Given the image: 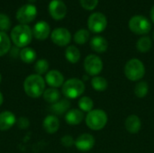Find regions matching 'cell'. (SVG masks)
<instances>
[{
	"instance_id": "9",
	"label": "cell",
	"mask_w": 154,
	"mask_h": 153,
	"mask_svg": "<svg viewBox=\"0 0 154 153\" xmlns=\"http://www.w3.org/2000/svg\"><path fill=\"white\" fill-rule=\"evenodd\" d=\"M84 69L88 76L96 77L103 69V61L95 54L88 55L84 60Z\"/></svg>"
},
{
	"instance_id": "29",
	"label": "cell",
	"mask_w": 154,
	"mask_h": 153,
	"mask_svg": "<svg viewBox=\"0 0 154 153\" xmlns=\"http://www.w3.org/2000/svg\"><path fill=\"white\" fill-rule=\"evenodd\" d=\"M49 67H50L49 62L45 59H41L35 62L34 70H35L36 74L42 76L43 74H46L49 71Z\"/></svg>"
},
{
	"instance_id": "17",
	"label": "cell",
	"mask_w": 154,
	"mask_h": 153,
	"mask_svg": "<svg viewBox=\"0 0 154 153\" xmlns=\"http://www.w3.org/2000/svg\"><path fill=\"white\" fill-rule=\"evenodd\" d=\"M84 119V114L80 109H70L65 115V121L69 125H79Z\"/></svg>"
},
{
	"instance_id": "34",
	"label": "cell",
	"mask_w": 154,
	"mask_h": 153,
	"mask_svg": "<svg viewBox=\"0 0 154 153\" xmlns=\"http://www.w3.org/2000/svg\"><path fill=\"white\" fill-rule=\"evenodd\" d=\"M16 124H17L18 128L24 130V129H26V128L29 127L30 122H29V120H28L26 117H20V118L16 121Z\"/></svg>"
},
{
	"instance_id": "14",
	"label": "cell",
	"mask_w": 154,
	"mask_h": 153,
	"mask_svg": "<svg viewBox=\"0 0 154 153\" xmlns=\"http://www.w3.org/2000/svg\"><path fill=\"white\" fill-rule=\"evenodd\" d=\"M45 82L51 87L54 88H58L62 87L64 84V76L59 70L52 69L46 73L45 75Z\"/></svg>"
},
{
	"instance_id": "21",
	"label": "cell",
	"mask_w": 154,
	"mask_h": 153,
	"mask_svg": "<svg viewBox=\"0 0 154 153\" xmlns=\"http://www.w3.org/2000/svg\"><path fill=\"white\" fill-rule=\"evenodd\" d=\"M42 97L47 103L53 105V104L57 103L59 100H60V93L58 90V88L49 87L44 90V92L42 94Z\"/></svg>"
},
{
	"instance_id": "24",
	"label": "cell",
	"mask_w": 154,
	"mask_h": 153,
	"mask_svg": "<svg viewBox=\"0 0 154 153\" xmlns=\"http://www.w3.org/2000/svg\"><path fill=\"white\" fill-rule=\"evenodd\" d=\"M11 49V39L5 32H0V57L5 55Z\"/></svg>"
},
{
	"instance_id": "15",
	"label": "cell",
	"mask_w": 154,
	"mask_h": 153,
	"mask_svg": "<svg viewBox=\"0 0 154 153\" xmlns=\"http://www.w3.org/2000/svg\"><path fill=\"white\" fill-rule=\"evenodd\" d=\"M16 124V118L14 113L4 111L0 113V131L5 132L11 129Z\"/></svg>"
},
{
	"instance_id": "35",
	"label": "cell",
	"mask_w": 154,
	"mask_h": 153,
	"mask_svg": "<svg viewBox=\"0 0 154 153\" xmlns=\"http://www.w3.org/2000/svg\"><path fill=\"white\" fill-rule=\"evenodd\" d=\"M151 19H152V21L154 23V5L152 7V9H151Z\"/></svg>"
},
{
	"instance_id": "10",
	"label": "cell",
	"mask_w": 154,
	"mask_h": 153,
	"mask_svg": "<svg viewBox=\"0 0 154 153\" xmlns=\"http://www.w3.org/2000/svg\"><path fill=\"white\" fill-rule=\"evenodd\" d=\"M51 39L52 42L58 46H67L71 41V34L66 28H56L51 33Z\"/></svg>"
},
{
	"instance_id": "23",
	"label": "cell",
	"mask_w": 154,
	"mask_h": 153,
	"mask_svg": "<svg viewBox=\"0 0 154 153\" xmlns=\"http://www.w3.org/2000/svg\"><path fill=\"white\" fill-rule=\"evenodd\" d=\"M65 57L69 62L75 64L80 60V51L76 46L70 45L65 50Z\"/></svg>"
},
{
	"instance_id": "27",
	"label": "cell",
	"mask_w": 154,
	"mask_h": 153,
	"mask_svg": "<svg viewBox=\"0 0 154 153\" xmlns=\"http://www.w3.org/2000/svg\"><path fill=\"white\" fill-rule=\"evenodd\" d=\"M91 86L92 87L97 90V91H105L107 87H108V83L106 81V79L103 77H94L91 80Z\"/></svg>"
},
{
	"instance_id": "36",
	"label": "cell",
	"mask_w": 154,
	"mask_h": 153,
	"mask_svg": "<svg viewBox=\"0 0 154 153\" xmlns=\"http://www.w3.org/2000/svg\"><path fill=\"white\" fill-rule=\"evenodd\" d=\"M3 103H4V96H3V94L0 91V106L3 105Z\"/></svg>"
},
{
	"instance_id": "33",
	"label": "cell",
	"mask_w": 154,
	"mask_h": 153,
	"mask_svg": "<svg viewBox=\"0 0 154 153\" xmlns=\"http://www.w3.org/2000/svg\"><path fill=\"white\" fill-rule=\"evenodd\" d=\"M60 142L66 148H69V147H71V146H73L75 144V141H74L73 137L70 136V135H64L61 138Z\"/></svg>"
},
{
	"instance_id": "18",
	"label": "cell",
	"mask_w": 154,
	"mask_h": 153,
	"mask_svg": "<svg viewBox=\"0 0 154 153\" xmlns=\"http://www.w3.org/2000/svg\"><path fill=\"white\" fill-rule=\"evenodd\" d=\"M125 126L128 133H133V134L137 133L141 130V127H142L141 119L135 115H131L125 119Z\"/></svg>"
},
{
	"instance_id": "19",
	"label": "cell",
	"mask_w": 154,
	"mask_h": 153,
	"mask_svg": "<svg viewBox=\"0 0 154 153\" xmlns=\"http://www.w3.org/2000/svg\"><path fill=\"white\" fill-rule=\"evenodd\" d=\"M70 108V102L69 99H60L57 103L51 105L50 107V110L51 113L54 114V115H62L66 114Z\"/></svg>"
},
{
	"instance_id": "5",
	"label": "cell",
	"mask_w": 154,
	"mask_h": 153,
	"mask_svg": "<svg viewBox=\"0 0 154 153\" xmlns=\"http://www.w3.org/2000/svg\"><path fill=\"white\" fill-rule=\"evenodd\" d=\"M145 74V67L138 59H132L125 66V75L131 81L141 80Z\"/></svg>"
},
{
	"instance_id": "28",
	"label": "cell",
	"mask_w": 154,
	"mask_h": 153,
	"mask_svg": "<svg viewBox=\"0 0 154 153\" xmlns=\"http://www.w3.org/2000/svg\"><path fill=\"white\" fill-rule=\"evenodd\" d=\"M79 107L82 112L89 113L93 110L94 107V102L93 100L88 96H82L79 100Z\"/></svg>"
},
{
	"instance_id": "25",
	"label": "cell",
	"mask_w": 154,
	"mask_h": 153,
	"mask_svg": "<svg viewBox=\"0 0 154 153\" xmlns=\"http://www.w3.org/2000/svg\"><path fill=\"white\" fill-rule=\"evenodd\" d=\"M152 46V41L149 36H143L141 37L136 43V48L138 51L142 53L148 52Z\"/></svg>"
},
{
	"instance_id": "6",
	"label": "cell",
	"mask_w": 154,
	"mask_h": 153,
	"mask_svg": "<svg viewBox=\"0 0 154 153\" xmlns=\"http://www.w3.org/2000/svg\"><path fill=\"white\" fill-rule=\"evenodd\" d=\"M129 29L135 34H147L152 29V23L149 19L143 15H134L130 18L128 23Z\"/></svg>"
},
{
	"instance_id": "2",
	"label": "cell",
	"mask_w": 154,
	"mask_h": 153,
	"mask_svg": "<svg viewBox=\"0 0 154 153\" xmlns=\"http://www.w3.org/2000/svg\"><path fill=\"white\" fill-rule=\"evenodd\" d=\"M32 30L27 24H18L11 31L10 39L17 48H25L32 39Z\"/></svg>"
},
{
	"instance_id": "38",
	"label": "cell",
	"mask_w": 154,
	"mask_h": 153,
	"mask_svg": "<svg viewBox=\"0 0 154 153\" xmlns=\"http://www.w3.org/2000/svg\"><path fill=\"white\" fill-rule=\"evenodd\" d=\"M1 81H2V76H1V73H0V83H1Z\"/></svg>"
},
{
	"instance_id": "20",
	"label": "cell",
	"mask_w": 154,
	"mask_h": 153,
	"mask_svg": "<svg viewBox=\"0 0 154 153\" xmlns=\"http://www.w3.org/2000/svg\"><path fill=\"white\" fill-rule=\"evenodd\" d=\"M90 47L94 51L97 53H103L106 51L108 48V42L102 36H95L90 41Z\"/></svg>"
},
{
	"instance_id": "26",
	"label": "cell",
	"mask_w": 154,
	"mask_h": 153,
	"mask_svg": "<svg viewBox=\"0 0 154 153\" xmlns=\"http://www.w3.org/2000/svg\"><path fill=\"white\" fill-rule=\"evenodd\" d=\"M89 37H90V33H89L88 30L80 29V30L76 32V33L74 34L73 39H74V41L77 44L83 45V44H85V43H87L88 41Z\"/></svg>"
},
{
	"instance_id": "31",
	"label": "cell",
	"mask_w": 154,
	"mask_h": 153,
	"mask_svg": "<svg viewBox=\"0 0 154 153\" xmlns=\"http://www.w3.org/2000/svg\"><path fill=\"white\" fill-rule=\"evenodd\" d=\"M11 27V21L8 15L0 13V32H5Z\"/></svg>"
},
{
	"instance_id": "12",
	"label": "cell",
	"mask_w": 154,
	"mask_h": 153,
	"mask_svg": "<svg viewBox=\"0 0 154 153\" xmlns=\"http://www.w3.org/2000/svg\"><path fill=\"white\" fill-rule=\"evenodd\" d=\"M95 145V138L89 133H83L79 135L75 141L76 148L83 152L90 151Z\"/></svg>"
},
{
	"instance_id": "11",
	"label": "cell",
	"mask_w": 154,
	"mask_h": 153,
	"mask_svg": "<svg viewBox=\"0 0 154 153\" xmlns=\"http://www.w3.org/2000/svg\"><path fill=\"white\" fill-rule=\"evenodd\" d=\"M49 14L54 20H62L67 14V6L61 0H51L49 4Z\"/></svg>"
},
{
	"instance_id": "3",
	"label": "cell",
	"mask_w": 154,
	"mask_h": 153,
	"mask_svg": "<svg viewBox=\"0 0 154 153\" xmlns=\"http://www.w3.org/2000/svg\"><path fill=\"white\" fill-rule=\"evenodd\" d=\"M85 91V84L79 78H69L62 86V94L69 99H75L80 96Z\"/></svg>"
},
{
	"instance_id": "13",
	"label": "cell",
	"mask_w": 154,
	"mask_h": 153,
	"mask_svg": "<svg viewBox=\"0 0 154 153\" xmlns=\"http://www.w3.org/2000/svg\"><path fill=\"white\" fill-rule=\"evenodd\" d=\"M51 33V26L45 21L38 22L32 28V35L39 41L46 40Z\"/></svg>"
},
{
	"instance_id": "7",
	"label": "cell",
	"mask_w": 154,
	"mask_h": 153,
	"mask_svg": "<svg viewBox=\"0 0 154 153\" xmlns=\"http://www.w3.org/2000/svg\"><path fill=\"white\" fill-rule=\"evenodd\" d=\"M107 26V19L102 13H92L88 19V30L94 33H100Z\"/></svg>"
},
{
	"instance_id": "30",
	"label": "cell",
	"mask_w": 154,
	"mask_h": 153,
	"mask_svg": "<svg viewBox=\"0 0 154 153\" xmlns=\"http://www.w3.org/2000/svg\"><path fill=\"white\" fill-rule=\"evenodd\" d=\"M148 91H149V86L145 81H139L134 87V94L139 98H143L146 96Z\"/></svg>"
},
{
	"instance_id": "16",
	"label": "cell",
	"mask_w": 154,
	"mask_h": 153,
	"mask_svg": "<svg viewBox=\"0 0 154 153\" xmlns=\"http://www.w3.org/2000/svg\"><path fill=\"white\" fill-rule=\"evenodd\" d=\"M42 126H43L44 131L47 133L53 134V133H57L60 128V120L54 115H47L43 120Z\"/></svg>"
},
{
	"instance_id": "1",
	"label": "cell",
	"mask_w": 154,
	"mask_h": 153,
	"mask_svg": "<svg viewBox=\"0 0 154 153\" xmlns=\"http://www.w3.org/2000/svg\"><path fill=\"white\" fill-rule=\"evenodd\" d=\"M45 79L42 76L38 74H32L24 79V92L32 98H38L42 96L45 90Z\"/></svg>"
},
{
	"instance_id": "4",
	"label": "cell",
	"mask_w": 154,
	"mask_h": 153,
	"mask_svg": "<svg viewBox=\"0 0 154 153\" xmlns=\"http://www.w3.org/2000/svg\"><path fill=\"white\" fill-rule=\"evenodd\" d=\"M107 123V115L101 109H93L86 116L87 126L93 131L103 129Z\"/></svg>"
},
{
	"instance_id": "22",
	"label": "cell",
	"mask_w": 154,
	"mask_h": 153,
	"mask_svg": "<svg viewBox=\"0 0 154 153\" xmlns=\"http://www.w3.org/2000/svg\"><path fill=\"white\" fill-rule=\"evenodd\" d=\"M20 55V59L22 61H23L24 63H32L33 61H35L37 54L36 51L30 47H25L23 48L19 53Z\"/></svg>"
},
{
	"instance_id": "39",
	"label": "cell",
	"mask_w": 154,
	"mask_h": 153,
	"mask_svg": "<svg viewBox=\"0 0 154 153\" xmlns=\"http://www.w3.org/2000/svg\"><path fill=\"white\" fill-rule=\"evenodd\" d=\"M152 39H153V41H154V31H153V32H152Z\"/></svg>"
},
{
	"instance_id": "37",
	"label": "cell",
	"mask_w": 154,
	"mask_h": 153,
	"mask_svg": "<svg viewBox=\"0 0 154 153\" xmlns=\"http://www.w3.org/2000/svg\"><path fill=\"white\" fill-rule=\"evenodd\" d=\"M28 1H29L30 3H32H32H34V2H35L36 0H28Z\"/></svg>"
},
{
	"instance_id": "8",
	"label": "cell",
	"mask_w": 154,
	"mask_h": 153,
	"mask_svg": "<svg viewBox=\"0 0 154 153\" xmlns=\"http://www.w3.org/2000/svg\"><path fill=\"white\" fill-rule=\"evenodd\" d=\"M37 16V8L32 4H26L21 6L16 12V19L21 24L32 23Z\"/></svg>"
},
{
	"instance_id": "32",
	"label": "cell",
	"mask_w": 154,
	"mask_h": 153,
	"mask_svg": "<svg viewBox=\"0 0 154 153\" xmlns=\"http://www.w3.org/2000/svg\"><path fill=\"white\" fill-rule=\"evenodd\" d=\"M79 3L84 9L91 11L97 6L98 0H79Z\"/></svg>"
}]
</instances>
